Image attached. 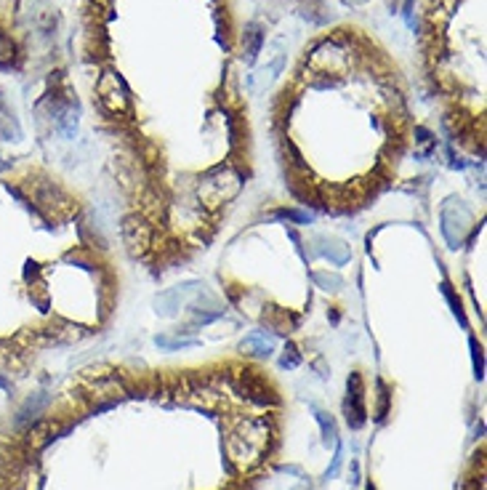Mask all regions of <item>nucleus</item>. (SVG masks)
<instances>
[{
  "instance_id": "f257e3e1",
  "label": "nucleus",
  "mask_w": 487,
  "mask_h": 490,
  "mask_svg": "<svg viewBox=\"0 0 487 490\" xmlns=\"http://www.w3.org/2000/svg\"><path fill=\"white\" fill-rule=\"evenodd\" d=\"M240 189H243V176L237 174V171H232V168H224L219 174H213V176H208L202 184L198 187V198L205 205H222V202H229L235 200L237 195H240Z\"/></svg>"
},
{
  "instance_id": "f03ea898",
  "label": "nucleus",
  "mask_w": 487,
  "mask_h": 490,
  "mask_svg": "<svg viewBox=\"0 0 487 490\" xmlns=\"http://www.w3.org/2000/svg\"><path fill=\"white\" fill-rule=\"evenodd\" d=\"M96 93H99V102L102 107L110 112V115H128L131 112V91L126 86V80L107 69L99 80H96Z\"/></svg>"
},
{
  "instance_id": "7ed1b4c3",
  "label": "nucleus",
  "mask_w": 487,
  "mask_h": 490,
  "mask_svg": "<svg viewBox=\"0 0 487 490\" xmlns=\"http://www.w3.org/2000/svg\"><path fill=\"white\" fill-rule=\"evenodd\" d=\"M311 67L331 78V72H344L349 67V51L338 40H325L314 48L311 54Z\"/></svg>"
},
{
  "instance_id": "20e7f679",
  "label": "nucleus",
  "mask_w": 487,
  "mask_h": 490,
  "mask_svg": "<svg viewBox=\"0 0 487 490\" xmlns=\"http://www.w3.org/2000/svg\"><path fill=\"white\" fill-rule=\"evenodd\" d=\"M349 395L344 400V416H346V423L352 429H362L368 423V408H365V386H362V376L359 373H352L349 376Z\"/></svg>"
},
{
  "instance_id": "39448f33",
  "label": "nucleus",
  "mask_w": 487,
  "mask_h": 490,
  "mask_svg": "<svg viewBox=\"0 0 487 490\" xmlns=\"http://www.w3.org/2000/svg\"><path fill=\"white\" fill-rule=\"evenodd\" d=\"M261 45H264V30H261V24H256V22L245 24V32H243V59H245V65H256Z\"/></svg>"
},
{
  "instance_id": "423d86ee",
  "label": "nucleus",
  "mask_w": 487,
  "mask_h": 490,
  "mask_svg": "<svg viewBox=\"0 0 487 490\" xmlns=\"http://www.w3.org/2000/svg\"><path fill=\"white\" fill-rule=\"evenodd\" d=\"M272 349H274V344L272 341H266L261 336H248L240 341V352L243 355H250V357H269L272 355Z\"/></svg>"
},
{
  "instance_id": "0eeeda50",
  "label": "nucleus",
  "mask_w": 487,
  "mask_h": 490,
  "mask_svg": "<svg viewBox=\"0 0 487 490\" xmlns=\"http://www.w3.org/2000/svg\"><path fill=\"white\" fill-rule=\"evenodd\" d=\"M311 408H314V405H311ZM314 416H317V423H320V429H322V443H325V445H335V443H338V429H335L333 416L325 413V410H320V408H314Z\"/></svg>"
},
{
  "instance_id": "6e6552de",
  "label": "nucleus",
  "mask_w": 487,
  "mask_h": 490,
  "mask_svg": "<svg viewBox=\"0 0 487 490\" xmlns=\"http://www.w3.org/2000/svg\"><path fill=\"white\" fill-rule=\"evenodd\" d=\"M320 253H322L325 259H331L335 267H344V264L352 259V250L341 243H331V248H320Z\"/></svg>"
},
{
  "instance_id": "1a4fd4ad",
  "label": "nucleus",
  "mask_w": 487,
  "mask_h": 490,
  "mask_svg": "<svg viewBox=\"0 0 487 490\" xmlns=\"http://www.w3.org/2000/svg\"><path fill=\"white\" fill-rule=\"evenodd\" d=\"M309 277L314 285H320V288H325V290H338L344 285V280H341L338 275H331V272H311Z\"/></svg>"
},
{
  "instance_id": "9d476101",
  "label": "nucleus",
  "mask_w": 487,
  "mask_h": 490,
  "mask_svg": "<svg viewBox=\"0 0 487 490\" xmlns=\"http://www.w3.org/2000/svg\"><path fill=\"white\" fill-rule=\"evenodd\" d=\"M155 344L160 349H189V347H198V338H168V336H157Z\"/></svg>"
},
{
  "instance_id": "9b49d317",
  "label": "nucleus",
  "mask_w": 487,
  "mask_h": 490,
  "mask_svg": "<svg viewBox=\"0 0 487 490\" xmlns=\"http://www.w3.org/2000/svg\"><path fill=\"white\" fill-rule=\"evenodd\" d=\"M378 410H376V421H383L386 416H389V402H392V392H389V386L383 384V381L378 379Z\"/></svg>"
},
{
  "instance_id": "f8f14e48",
  "label": "nucleus",
  "mask_w": 487,
  "mask_h": 490,
  "mask_svg": "<svg viewBox=\"0 0 487 490\" xmlns=\"http://www.w3.org/2000/svg\"><path fill=\"white\" fill-rule=\"evenodd\" d=\"M274 219H288L293 224H311L314 222V216L307 213V211H296V208H280V211H274Z\"/></svg>"
},
{
  "instance_id": "ddd939ff",
  "label": "nucleus",
  "mask_w": 487,
  "mask_h": 490,
  "mask_svg": "<svg viewBox=\"0 0 487 490\" xmlns=\"http://www.w3.org/2000/svg\"><path fill=\"white\" fill-rule=\"evenodd\" d=\"M442 293H444V299L450 301V307H453V312H455V317L461 320V325H466L464 307H461V301L455 299V293H453V285H450V283H442Z\"/></svg>"
},
{
  "instance_id": "4468645a",
  "label": "nucleus",
  "mask_w": 487,
  "mask_h": 490,
  "mask_svg": "<svg viewBox=\"0 0 487 490\" xmlns=\"http://www.w3.org/2000/svg\"><path fill=\"white\" fill-rule=\"evenodd\" d=\"M341 464H344V447H341V443H335V456H333V464L325 471V480H333L341 471Z\"/></svg>"
},
{
  "instance_id": "2eb2a0df",
  "label": "nucleus",
  "mask_w": 487,
  "mask_h": 490,
  "mask_svg": "<svg viewBox=\"0 0 487 490\" xmlns=\"http://www.w3.org/2000/svg\"><path fill=\"white\" fill-rule=\"evenodd\" d=\"M468 344H471V357H474V376L482 379L485 362H482V352H479V347H477V338H468Z\"/></svg>"
},
{
  "instance_id": "dca6fc26",
  "label": "nucleus",
  "mask_w": 487,
  "mask_h": 490,
  "mask_svg": "<svg viewBox=\"0 0 487 490\" xmlns=\"http://www.w3.org/2000/svg\"><path fill=\"white\" fill-rule=\"evenodd\" d=\"M301 362V355H298V349H296V344H288V349H285V355L280 360V365L283 368H296Z\"/></svg>"
},
{
  "instance_id": "f3484780",
  "label": "nucleus",
  "mask_w": 487,
  "mask_h": 490,
  "mask_svg": "<svg viewBox=\"0 0 487 490\" xmlns=\"http://www.w3.org/2000/svg\"><path fill=\"white\" fill-rule=\"evenodd\" d=\"M224 317V312H200L198 307H192V320L198 323V325H208V323H213V320H219Z\"/></svg>"
},
{
  "instance_id": "a211bd4d",
  "label": "nucleus",
  "mask_w": 487,
  "mask_h": 490,
  "mask_svg": "<svg viewBox=\"0 0 487 490\" xmlns=\"http://www.w3.org/2000/svg\"><path fill=\"white\" fill-rule=\"evenodd\" d=\"M352 482H359V461L357 458H352Z\"/></svg>"
},
{
  "instance_id": "6ab92c4d",
  "label": "nucleus",
  "mask_w": 487,
  "mask_h": 490,
  "mask_svg": "<svg viewBox=\"0 0 487 490\" xmlns=\"http://www.w3.org/2000/svg\"><path fill=\"white\" fill-rule=\"evenodd\" d=\"M280 471H288V474H298V477H304L301 467H280Z\"/></svg>"
},
{
  "instance_id": "aec40b11",
  "label": "nucleus",
  "mask_w": 487,
  "mask_h": 490,
  "mask_svg": "<svg viewBox=\"0 0 487 490\" xmlns=\"http://www.w3.org/2000/svg\"><path fill=\"white\" fill-rule=\"evenodd\" d=\"M93 3H110V0H93Z\"/></svg>"
},
{
  "instance_id": "412c9836",
  "label": "nucleus",
  "mask_w": 487,
  "mask_h": 490,
  "mask_svg": "<svg viewBox=\"0 0 487 490\" xmlns=\"http://www.w3.org/2000/svg\"><path fill=\"white\" fill-rule=\"evenodd\" d=\"M368 490H376V488H373V485H368Z\"/></svg>"
}]
</instances>
